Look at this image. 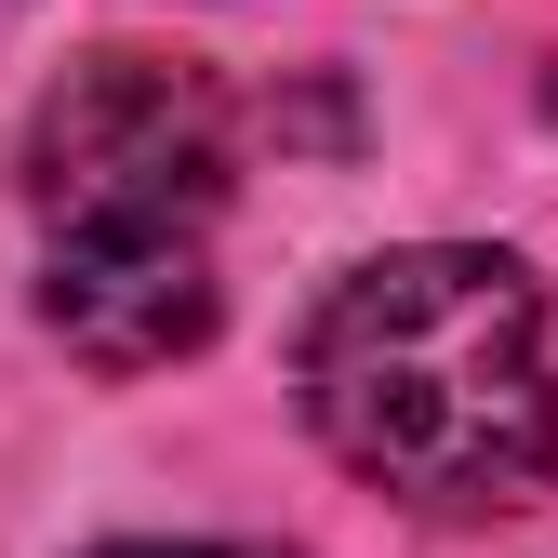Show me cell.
Masks as SVG:
<instances>
[{
	"mask_svg": "<svg viewBox=\"0 0 558 558\" xmlns=\"http://www.w3.org/2000/svg\"><path fill=\"white\" fill-rule=\"evenodd\" d=\"M94 558H266V545H94Z\"/></svg>",
	"mask_w": 558,
	"mask_h": 558,
	"instance_id": "3",
	"label": "cell"
},
{
	"mask_svg": "<svg viewBox=\"0 0 558 558\" xmlns=\"http://www.w3.org/2000/svg\"><path fill=\"white\" fill-rule=\"evenodd\" d=\"M27 214L53 240L40 319L94 373H160L214 332L227 94L186 53H94L27 120Z\"/></svg>",
	"mask_w": 558,
	"mask_h": 558,
	"instance_id": "2",
	"label": "cell"
},
{
	"mask_svg": "<svg viewBox=\"0 0 558 558\" xmlns=\"http://www.w3.org/2000/svg\"><path fill=\"white\" fill-rule=\"evenodd\" d=\"M306 412L373 493L426 519H506L558 478L545 293L506 253H373L306 319Z\"/></svg>",
	"mask_w": 558,
	"mask_h": 558,
	"instance_id": "1",
	"label": "cell"
}]
</instances>
